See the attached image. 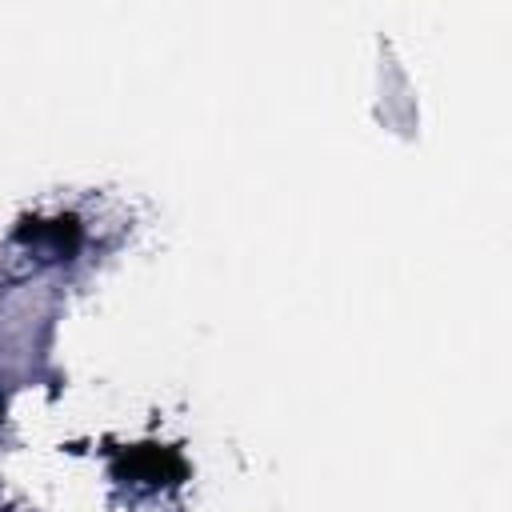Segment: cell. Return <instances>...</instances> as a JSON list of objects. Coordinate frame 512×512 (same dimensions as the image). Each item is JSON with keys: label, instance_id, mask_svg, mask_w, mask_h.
<instances>
[{"label": "cell", "instance_id": "6da1fadb", "mask_svg": "<svg viewBox=\"0 0 512 512\" xmlns=\"http://www.w3.org/2000/svg\"><path fill=\"white\" fill-rule=\"evenodd\" d=\"M20 240H28L36 248H48L52 256H68L80 244V224L72 216H60V220H28L20 228Z\"/></svg>", "mask_w": 512, "mask_h": 512}, {"label": "cell", "instance_id": "7a4b0ae2", "mask_svg": "<svg viewBox=\"0 0 512 512\" xmlns=\"http://www.w3.org/2000/svg\"><path fill=\"white\" fill-rule=\"evenodd\" d=\"M124 468L132 480H144V484H168L180 476V460L168 448H136V452H128Z\"/></svg>", "mask_w": 512, "mask_h": 512}]
</instances>
